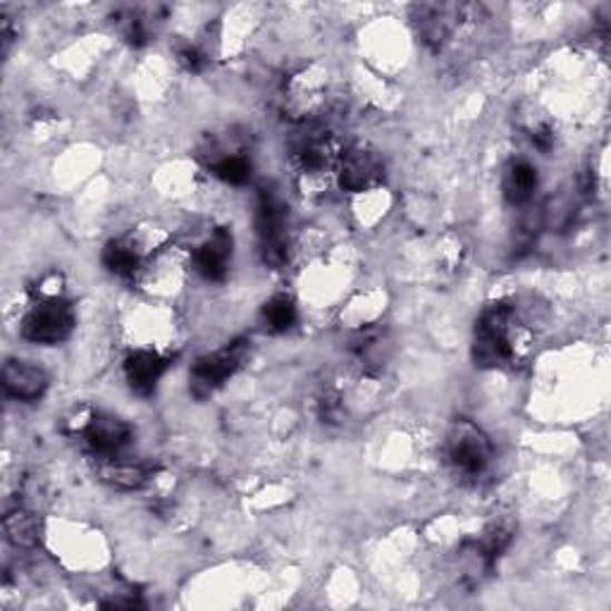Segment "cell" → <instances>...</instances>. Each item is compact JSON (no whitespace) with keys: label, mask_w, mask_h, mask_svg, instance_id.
<instances>
[{"label":"cell","mask_w":611,"mask_h":611,"mask_svg":"<svg viewBox=\"0 0 611 611\" xmlns=\"http://www.w3.org/2000/svg\"><path fill=\"white\" fill-rule=\"evenodd\" d=\"M525 346L523 325L516 311L504 302L490 304L475 323L473 361L481 368L514 366Z\"/></svg>","instance_id":"cell-1"},{"label":"cell","mask_w":611,"mask_h":611,"mask_svg":"<svg viewBox=\"0 0 611 611\" xmlns=\"http://www.w3.org/2000/svg\"><path fill=\"white\" fill-rule=\"evenodd\" d=\"M444 456L456 477L475 483L490 471L494 447L481 425L469 418H456L444 440Z\"/></svg>","instance_id":"cell-2"},{"label":"cell","mask_w":611,"mask_h":611,"mask_svg":"<svg viewBox=\"0 0 611 611\" xmlns=\"http://www.w3.org/2000/svg\"><path fill=\"white\" fill-rule=\"evenodd\" d=\"M516 535V525L511 519H494L485 525V531L477 540H469L461 548V561H464V575L469 583H481L487 578L494 566H497L500 556L509 550L511 540Z\"/></svg>","instance_id":"cell-3"},{"label":"cell","mask_w":611,"mask_h":611,"mask_svg":"<svg viewBox=\"0 0 611 611\" xmlns=\"http://www.w3.org/2000/svg\"><path fill=\"white\" fill-rule=\"evenodd\" d=\"M256 227L260 239V254L273 270L285 268L289 258L287 242V208L275 189H260Z\"/></svg>","instance_id":"cell-4"},{"label":"cell","mask_w":611,"mask_h":611,"mask_svg":"<svg viewBox=\"0 0 611 611\" xmlns=\"http://www.w3.org/2000/svg\"><path fill=\"white\" fill-rule=\"evenodd\" d=\"M249 356V342L235 339L227 344L225 349L206 354L196 358L194 368L189 373V390L196 400H208L213 392H218L229 377H233L242 363Z\"/></svg>","instance_id":"cell-5"},{"label":"cell","mask_w":611,"mask_h":611,"mask_svg":"<svg viewBox=\"0 0 611 611\" xmlns=\"http://www.w3.org/2000/svg\"><path fill=\"white\" fill-rule=\"evenodd\" d=\"M75 311L60 296L39 299L22 321V337L35 344H60L72 335Z\"/></svg>","instance_id":"cell-6"},{"label":"cell","mask_w":611,"mask_h":611,"mask_svg":"<svg viewBox=\"0 0 611 611\" xmlns=\"http://www.w3.org/2000/svg\"><path fill=\"white\" fill-rule=\"evenodd\" d=\"M337 181L344 191L361 194L383 185L385 158L368 144H354L339 154Z\"/></svg>","instance_id":"cell-7"},{"label":"cell","mask_w":611,"mask_h":611,"mask_svg":"<svg viewBox=\"0 0 611 611\" xmlns=\"http://www.w3.org/2000/svg\"><path fill=\"white\" fill-rule=\"evenodd\" d=\"M466 6L459 3H421L411 8V24L418 39L431 51H442L452 41L461 20L466 18Z\"/></svg>","instance_id":"cell-8"},{"label":"cell","mask_w":611,"mask_h":611,"mask_svg":"<svg viewBox=\"0 0 611 611\" xmlns=\"http://www.w3.org/2000/svg\"><path fill=\"white\" fill-rule=\"evenodd\" d=\"M81 435H85L87 447L93 452V456L112 459L118 456L131 440V427L110 414H93L85 425H81Z\"/></svg>","instance_id":"cell-9"},{"label":"cell","mask_w":611,"mask_h":611,"mask_svg":"<svg viewBox=\"0 0 611 611\" xmlns=\"http://www.w3.org/2000/svg\"><path fill=\"white\" fill-rule=\"evenodd\" d=\"M339 154L342 151L335 146V139L329 135H311L294 148L292 158L296 165V173L302 177L316 179L337 168Z\"/></svg>","instance_id":"cell-10"},{"label":"cell","mask_w":611,"mask_h":611,"mask_svg":"<svg viewBox=\"0 0 611 611\" xmlns=\"http://www.w3.org/2000/svg\"><path fill=\"white\" fill-rule=\"evenodd\" d=\"M229 263H233V233L220 227L194 254L196 273L206 283H225Z\"/></svg>","instance_id":"cell-11"},{"label":"cell","mask_w":611,"mask_h":611,"mask_svg":"<svg viewBox=\"0 0 611 611\" xmlns=\"http://www.w3.org/2000/svg\"><path fill=\"white\" fill-rule=\"evenodd\" d=\"M390 352H392V342H390L387 327L383 325L363 327L349 342V354L354 363L368 375H375L385 368Z\"/></svg>","instance_id":"cell-12"},{"label":"cell","mask_w":611,"mask_h":611,"mask_svg":"<svg viewBox=\"0 0 611 611\" xmlns=\"http://www.w3.org/2000/svg\"><path fill=\"white\" fill-rule=\"evenodd\" d=\"M3 390L18 402H37L48 390V375L29 361H8L3 368Z\"/></svg>","instance_id":"cell-13"},{"label":"cell","mask_w":611,"mask_h":611,"mask_svg":"<svg viewBox=\"0 0 611 611\" xmlns=\"http://www.w3.org/2000/svg\"><path fill=\"white\" fill-rule=\"evenodd\" d=\"M170 368V358H165L156 352H131L125 358V377L131 387V392H137L141 396L154 394L160 377L165 375V371Z\"/></svg>","instance_id":"cell-14"},{"label":"cell","mask_w":611,"mask_h":611,"mask_svg":"<svg viewBox=\"0 0 611 611\" xmlns=\"http://www.w3.org/2000/svg\"><path fill=\"white\" fill-rule=\"evenodd\" d=\"M165 8L160 6H137V8H125L115 12V22L120 27L122 39L135 46L144 48L156 35V24L162 20Z\"/></svg>","instance_id":"cell-15"},{"label":"cell","mask_w":611,"mask_h":611,"mask_svg":"<svg viewBox=\"0 0 611 611\" xmlns=\"http://www.w3.org/2000/svg\"><path fill=\"white\" fill-rule=\"evenodd\" d=\"M96 471L104 483L118 490H141L148 481H151V469L144 464H135V461H125L120 456L101 459L98 461Z\"/></svg>","instance_id":"cell-16"},{"label":"cell","mask_w":611,"mask_h":611,"mask_svg":"<svg viewBox=\"0 0 611 611\" xmlns=\"http://www.w3.org/2000/svg\"><path fill=\"white\" fill-rule=\"evenodd\" d=\"M502 189H504V198L511 206L528 204L538 191V170L525 160L511 162L504 173Z\"/></svg>","instance_id":"cell-17"},{"label":"cell","mask_w":611,"mask_h":611,"mask_svg":"<svg viewBox=\"0 0 611 611\" xmlns=\"http://www.w3.org/2000/svg\"><path fill=\"white\" fill-rule=\"evenodd\" d=\"M106 268L120 277H135L141 266V252L131 239H112L104 249Z\"/></svg>","instance_id":"cell-18"},{"label":"cell","mask_w":611,"mask_h":611,"mask_svg":"<svg viewBox=\"0 0 611 611\" xmlns=\"http://www.w3.org/2000/svg\"><path fill=\"white\" fill-rule=\"evenodd\" d=\"M3 531L10 544L18 550H31L39 544V519L24 509H14L3 521Z\"/></svg>","instance_id":"cell-19"},{"label":"cell","mask_w":611,"mask_h":611,"mask_svg":"<svg viewBox=\"0 0 611 611\" xmlns=\"http://www.w3.org/2000/svg\"><path fill=\"white\" fill-rule=\"evenodd\" d=\"M208 165H210L213 175L227 181V185H235V187L246 185L254 173L252 160L239 151H216V156L210 158Z\"/></svg>","instance_id":"cell-20"},{"label":"cell","mask_w":611,"mask_h":611,"mask_svg":"<svg viewBox=\"0 0 611 611\" xmlns=\"http://www.w3.org/2000/svg\"><path fill=\"white\" fill-rule=\"evenodd\" d=\"M296 323V304L292 296L277 294L273 299L263 306V325H266L268 333L279 335L287 333Z\"/></svg>","instance_id":"cell-21"},{"label":"cell","mask_w":611,"mask_h":611,"mask_svg":"<svg viewBox=\"0 0 611 611\" xmlns=\"http://www.w3.org/2000/svg\"><path fill=\"white\" fill-rule=\"evenodd\" d=\"M528 131V139L533 141V146L538 148V151L542 154H550L554 144H556V135H554V127L550 122H544V120H533L531 125L525 127Z\"/></svg>","instance_id":"cell-22"},{"label":"cell","mask_w":611,"mask_h":611,"mask_svg":"<svg viewBox=\"0 0 611 611\" xmlns=\"http://www.w3.org/2000/svg\"><path fill=\"white\" fill-rule=\"evenodd\" d=\"M177 62H179L181 68H185L187 72H194V75H196V72H204V70H206L208 58H206V53L201 51V48L187 43V46H179V48H177Z\"/></svg>","instance_id":"cell-23"},{"label":"cell","mask_w":611,"mask_h":611,"mask_svg":"<svg viewBox=\"0 0 611 611\" xmlns=\"http://www.w3.org/2000/svg\"><path fill=\"white\" fill-rule=\"evenodd\" d=\"M14 41V31H12V24L8 18H3V56L10 53V46Z\"/></svg>","instance_id":"cell-24"}]
</instances>
